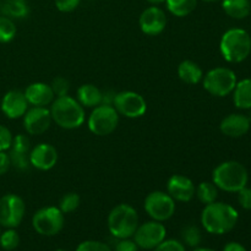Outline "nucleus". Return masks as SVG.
Listing matches in <instances>:
<instances>
[{
  "label": "nucleus",
  "instance_id": "f257e3e1",
  "mask_svg": "<svg viewBox=\"0 0 251 251\" xmlns=\"http://www.w3.org/2000/svg\"><path fill=\"white\" fill-rule=\"evenodd\" d=\"M239 215L233 206L225 202H215L205 205L201 213V223L211 234L222 235L230 232L237 226Z\"/></svg>",
  "mask_w": 251,
  "mask_h": 251
},
{
  "label": "nucleus",
  "instance_id": "f03ea898",
  "mask_svg": "<svg viewBox=\"0 0 251 251\" xmlns=\"http://www.w3.org/2000/svg\"><path fill=\"white\" fill-rule=\"evenodd\" d=\"M51 119L58 126L66 130L77 129L85 122V108L70 96L55 97L50 107Z\"/></svg>",
  "mask_w": 251,
  "mask_h": 251
},
{
  "label": "nucleus",
  "instance_id": "7ed1b4c3",
  "mask_svg": "<svg viewBox=\"0 0 251 251\" xmlns=\"http://www.w3.org/2000/svg\"><path fill=\"white\" fill-rule=\"evenodd\" d=\"M212 183L227 193H238L247 186L249 174L247 168L237 161H227L218 164L212 173Z\"/></svg>",
  "mask_w": 251,
  "mask_h": 251
},
{
  "label": "nucleus",
  "instance_id": "20e7f679",
  "mask_svg": "<svg viewBox=\"0 0 251 251\" xmlns=\"http://www.w3.org/2000/svg\"><path fill=\"white\" fill-rule=\"evenodd\" d=\"M221 54L228 63H242L251 53V37L245 29H228L221 38Z\"/></svg>",
  "mask_w": 251,
  "mask_h": 251
},
{
  "label": "nucleus",
  "instance_id": "39448f33",
  "mask_svg": "<svg viewBox=\"0 0 251 251\" xmlns=\"http://www.w3.org/2000/svg\"><path fill=\"white\" fill-rule=\"evenodd\" d=\"M139 227V215L132 206L120 203L108 215V229L117 239L134 237Z\"/></svg>",
  "mask_w": 251,
  "mask_h": 251
},
{
  "label": "nucleus",
  "instance_id": "423d86ee",
  "mask_svg": "<svg viewBox=\"0 0 251 251\" xmlns=\"http://www.w3.org/2000/svg\"><path fill=\"white\" fill-rule=\"evenodd\" d=\"M203 78V88L216 97L230 95L237 85V76L228 68H215L208 71Z\"/></svg>",
  "mask_w": 251,
  "mask_h": 251
},
{
  "label": "nucleus",
  "instance_id": "0eeeda50",
  "mask_svg": "<svg viewBox=\"0 0 251 251\" xmlns=\"http://www.w3.org/2000/svg\"><path fill=\"white\" fill-rule=\"evenodd\" d=\"M119 114L113 105L100 104L93 108L87 120L88 129L97 136L110 135L118 126Z\"/></svg>",
  "mask_w": 251,
  "mask_h": 251
},
{
  "label": "nucleus",
  "instance_id": "6e6552de",
  "mask_svg": "<svg viewBox=\"0 0 251 251\" xmlns=\"http://www.w3.org/2000/svg\"><path fill=\"white\" fill-rule=\"evenodd\" d=\"M65 223L64 213L55 206H48L37 211L32 217V226L38 234L53 237L61 232Z\"/></svg>",
  "mask_w": 251,
  "mask_h": 251
},
{
  "label": "nucleus",
  "instance_id": "1a4fd4ad",
  "mask_svg": "<svg viewBox=\"0 0 251 251\" xmlns=\"http://www.w3.org/2000/svg\"><path fill=\"white\" fill-rule=\"evenodd\" d=\"M145 211L153 221L164 222L176 212V200L163 191H152L145 199Z\"/></svg>",
  "mask_w": 251,
  "mask_h": 251
},
{
  "label": "nucleus",
  "instance_id": "9d476101",
  "mask_svg": "<svg viewBox=\"0 0 251 251\" xmlns=\"http://www.w3.org/2000/svg\"><path fill=\"white\" fill-rule=\"evenodd\" d=\"M26 213L25 201L16 194H6L0 198V226L16 228L21 225Z\"/></svg>",
  "mask_w": 251,
  "mask_h": 251
},
{
  "label": "nucleus",
  "instance_id": "9b49d317",
  "mask_svg": "<svg viewBox=\"0 0 251 251\" xmlns=\"http://www.w3.org/2000/svg\"><path fill=\"white\" fill-rule=\"evenodd\" d=\"M113 107L115 108L118 114L124 115L130 119H136L145 115L147 110V103L140 93L134 91H123L115 93Z\"/></svg>",
  "mask_w": 251,
  "mask_h": 251
},
{
  "label": "nucleus",
  "instance_id": "f8f14e48",
  "mask_svg": "<svg viewBox=\"0 0 251 251\" xmlns=\"http://www.w3.org/2000/svg\"><path fill=\"white\" fill-rule=\"evenodd\" d=\"M166 235L167 229L162 222L152 220L137 227L134 234V240L141 249L153 250L166 239Z\"/></svg>",
  "mask_w": 251,
  "mask_h": 251
},
{
  "label": "nucleus",
  "instance_id": "ddd939ff",
  "mask_svg": "<svg viewBox=\"0 0 251 251\" xmlns=\"http://www.w3.org/2000/svg\"><path fill=\"white\" fill-rule=\"evenodd\" d=\"M24 127L29 135H42L50 127L51 114L47 107H32L24 117Z\"/></svg>",
  "mask_w": 251,
  "mask_h": 251
},
{
  "label": "nucleus",
  "instance_id": "4468645a",
  "mask_svg": "<svg viewBox=\"0 0 251 251\" xmlns=\"http://www.w3.org/2000/svg\"><path fill=\"white\" fill-rule=\"evenodd\" d=\"M139 25L141 31L149 36H157L166 28L167 16L161 7L150 6L140 15Z\"/></svg>",
  "mask_w": 251,
  "mask_h": 251
},
{
  "label": "nucleus",
  "instance_id": "2eb2a0df",
  "mask_svg": "<svg viewBox=\"0 0 251 251\" xmlns=\"http://www.w3.org/2000/svg\"><path fill=\"white\" fill-rule=\"evenodd\" d=\"M11 166L20 171H26L31 166L29 163V152H31V142L26 135H16L12 139L11 147L9 149Z\"/></svg>",
  "mask_w": 251,
  "mask_h": 251
},
{
  "label": "nucleus",
  "instance_id": "dca6fc26",
  "mask_svg": "<svg viewBox=\"0 0 251 251\" xmlns=\"http://www.w3.org/2000/svg\"><path fill=\"white\" fill-rule=\"evenodd\" d=\"M196 186L190 178L181 174H174L167 183V193L176 201L189 202L195 196Z\"/></svg>",
  "mask_w": 251,
  "mask_h": 251
},
{
  "label": "nucleus",
  "instance_id": "f3484780",
  "mask_svg": "<svg viewBox=\"0 0 251 251\" xmlns=\"http://www.w3.org/2000/svg\"><path fill=\"white\" fill-rule=\"evenodd\" d=\"M1 112L9 119H19L25 115L28 109L25 93L19 90H11L4 95L1 100Z\"/></svg>",
  "mask_w": 251,
  "mask_h": 251
},
{
  "label": "nucleus",
  "instance_id": "a211bd4d",
  "mask_svg": "<svg viewBox=\"0 0 251 251\" xmlns=\"http://www.w3.org/2000/svg\"><path fill=\"white\" fill-rule=\"evenodd\" d=\"M58 162V151L53 145L39 144L29 152V163L39 171H49Z\"/></svg>",
  "mask_w": 251,
  "mask_h": 251
},
{
  "label": "nucleus",
  "instance_id": "6ab92c4d",
  "mask_svg": "<svg viewBox=\"0 0 251 251\" xmlns=\"http://www.w3.org/2000/svg\"><path fill=\"white\" fill-rule=\"evenodd\" d=\"M24 93L28 104L32 107H47L55 100L50 85L44 82L31 83Z\"/></svg>",
  "mask_w": 251,
  "mask_h": 251
},
{
  "label": "nucleus",
  "instance_id": "aec40b11",
  "mask_svg": "<svg viewBox=\"0 0 251 251\" xmlns=\"http://www.w3.org/2000/svg\"><path fill=\"white\" fill-rule=\"evenodd\" d=\"M250 120L244 114H229L221 122L220 129L228 137H242L250 130Z\"/></svg>",
  "mask_w": 251,
  "mask_h": 251
},
{
  "label": "nucleus",
  "instance_id": "412c9836",
  "mask_svg": "<svg viewBox=\"0 0 251 251\" xmlns=\"http://www.w3.org/2000/svg\"><path fill=\"white\" fill-rule=\"evenodd\" d=\"M103 92L92 83H85L77 90L76 100L83 108H95L102 104Z\"/></svg>",
  "mask_w": 251,
  "mask_h": 251
},
{
  "label": "nucleus",
  "instance_id": "4be33fe9",
  "mask_svg": "<svg viewBox=\"0 0 251 251\" xmlns=\"http://www.w3.org/2000/svg\"><path fill=\"white\" fill-rule=\"evenodd\" d=\"M178 76L183 82L188 85H198L203 77L200 66L191 60H184L178 66Z\"/></svg>",
  "mask_w": 251,
  "mask_h": 251
},
{
  "label": "nucleus",
  "instance_id": "5701e85b",
  "mask_svg": "<svg viewBox=\"0 0 251 251\" xmlns=\"http://www.w3.org/2000/svg\"><path fill=\"white\" fill-rule=\"evenodd\" d=\"M233 100L239 109L251 108V78L239 81L233 90Z\"/></svg>",
  "mask_w": 251,
  "mask_h": 251
},
{
  "label": "nucleus",
  "instance_id": "b1692460",
  "mask_svg": "<svg viewBox=\"0 0 251 251\" xmlns=\"http://www.w3.org/2000/svg\"><path fill=\"white\" fill-rule=\"evenodd\" d=\"M222 7L228 16L233 19H245L251 11L250 0H223Z\"/></svg>",
  "mask_w": 251,
  "mask_h": 251
},
{
  "label": "nucleus",
  "instance_id": "393cba45",
  "mask_svg": "<svg viewBox=\"0 0 251 251\" xmlns=\"http://www.w3.org/2000/svg\"><path fill=\"white\" fill-rule=\"evenodd\" d=\"M2 14L10 19H25L29 14V6L26 0H5Z\"/></svg>",
  "mask_w": 251,
  "mask_h": 251
},
{
  "label": "nucleus",
  "instance_id": "a878e982",
  "mask_svg": "<svg viewBox=\"0 0 251 251\" xmlns=\"http://www.w3.org/2000/svg\"><path fill=\"white\" fill-rule=\"evenodd\" d=\"M167 9L174 16L184 17L190 15L198 5V0H166Z\"/></svg>",
  "mask_w": 251,
  "mask_h": 251
},
{
  "label": "nucleus",
  "instance_id": "bb28decb",
  "mask_svg": "<svg viewBox=\"0 0 251 251\" xmlns=\"http://www.w3.org/2000/svg\"><path fill=\"white\" fill-rule=\"evenodd\" d=\"M195 195L198 196L200 202H202L203 205H208L217 200L218 188L211 181H202L196 188Z\"/></svg>",
  "mask_w": 251,
  "mask_h": 251
},
{
  "label": "nucleus",
  "instance_id": "cd10ccee",
  "mask_svg": "<svg viewBox=\"0 0 251 251\" xmlns=\"http://www.w3.org/2000/svg\"><path fill=\"white\" fill-rule=\"evenodd\" d=\"M181 239L185 245L190 248H198L202 240V234H201L200 228L196 226H186L181 230Z\"/></svg>",
  "mask_w": 251,
  "mask_h": 251
},
{
  "label": "nucleus",
  "instance_id": "c85d7f7f",
  "mask_svg": "<svg viewBox=\"0 0 251 251\" xmlns=\"http://www.w3.org/2000/svg\"><path fill=\"white\" fill-rule=\"evenodd\" d=\"M16 25L12 19L7 16H0V43H9L16 36Z\"/></svg>",
  "mask_w": 251,
  "mask_h": 251
},
{
  "label": "nucleus",
  "instance_id": "c756f323",
  "mask_svg": "<svg viewBox=\"0 0 251 251\" xmlns=\"http://www.w3.org/2000/svg\"><path fill=\"white\" fill-rule=\"evenodd\" d=\"M20 244V235L14 228H6L0 234V247L6 251L15 250Z\"/></svg>",
  "mask_w": 251,
  "mask_h": 251
},
{
  "label": "nucleus",
  "instance_id": "7c9ffc66",
  "mask_svg": "<svg viewBox=\"0 0 251 251\" xmlns=\"http://www.w3.org/2000/svg\"><path fill=\"white\" fill-rule=\"evenodd\" d=\"M81 199L80 196L76 193H68L60 199V202H59V210L66 215V213H71L74 211H76L80 206Z\"/></svg>",
  "mask_w": 251,
  "mask_h": 251
},
{
  "label": "nucleus",
  "instance_id": "2f4dec72",
  "mask_svg": "<svg viewBox=\"0 0 251 251\" xmlns=\"http://www.w3.org/2000/svg\"><path fill=\"white\" fill-rule=\"evenodd\" d=\"M50 87L51 90H53L55 97H63V96L69 95V91H70V82H69L65 77L58 76V77L54 78L53 82L50 83Z\"/></svg>",
  "mask_w": 251,
  "mask_h": 251
},
{
  "label": "nucleus",
  "instance_id": "473e14b6",
  "mask_svg": "<svg viewBox=\"0 0 251 251\" xmlns=\"http://www.w3.org/2000/svg\"><path fill=\"white\" fill-rule=\"evenodd\" d=\"M76 251H112L105 243L97 240H86L77 247Z\"/></svg>",
  "mask_w": 251,
  "mask_h": 251
},
{
  "label": "nucleus",
  "instance_id": "72a5a7b5",
  "mask_svg": "<svg viewBox=\"0 0 251 251\" xmlns=\"http://www.w3.org/2000/svg\"><path fill=\"white\" fill-rule=\"evenodd\" d=\"M153 251H186L181 242L176 239H164L161 244L157 245Z\"/></svg>",
  "mask_w": 251,
  "mask_h": 251
},
{
  "label": "nucleus",
  "instance_id": "f704fd0d",
  "mask_svg": "<svg viewBox=\"0 0 251 251\" xmlns=\"http://www.w3.org/2000/svg\"><path fill=\"white\" fill-rule=\"evenodd\" d=\"M12 139L14 136L11 131L6 126L0 124V151H7L11 147Z\"/></svg>",
  "mask_w": 251,
  "mask_h": 251
},
{
  "label": "nucleus",
  "instance_id": "c9c22d12",
  "mask_svg": "<svg viewBox=\"0 0 251 251\" xmlns=\"http://www.w3.org/2000/svg\"><path fill=\"white\" fill-rule=\"evenodd\" d=\"M238 201L245 210H251V188L244 186L238 191Z\"/></svg>",
  "mask_w": 251,
  "mask_h": 251
},
{
  "label": "nucleus",
  "instance_id": "e433bc0d",
  "mask_svg": "<svg viewBox=\"0 0 251 251\" xmlns=\"http://www.w3.org/2000/svg\"><path fill=\"white\" fill-rule=\"evenodd\" d=\"M55 6L61 12H71L80 5L81 0H54Z\"/></svg>",
  "mask_w": 251,
  "mask_h": 251
},
{
  "label": "nucleus",
  "instance_id": "4c0bfd02",
  "mask_svg": "<svg viewBox=\"0 0 251 251\" xmlns=\"http://www.w3.org/2000/svg\"><path fill=\"white\" fill-rule=\"evenodd\" d=\"M114 251H139V247L135 243V240L125 238V239H118L114 247Z\"/></svg>",
  "mask_w": 251,
  "mask_h": 251
},
{
  "label": "nucleus",
  "instance_id": "58836bf2",
  "mask_svg": "<svg viewBox=\"0 0 251 251\" xmlns=\"http://www.w3.org/2000/svg\"><path fill=\"white\" fill-rule=\"evenodd\" d=\"M10 167H11V161L9 153H6V151H0V176H4Z\"/></svg>",
  "mask_w": 251,
  "mask_h": 251
},
{
  "label": "nucleus",
  "instance_id": "ea45409f",
  "mask_svg": "<svg viewBox=\"0 0 251 251\" xmlns=\"http://www.w3.org/2000/svg\"><path fill=\"white\" fill-rule=\"evenodd\" d=\"M114 97H115V92L113 91H104L103 92V98H102V104H108V105H113V102H114Z\"/></svg>",
  "mask_w": 251,
  "mask_h": 251
},
{
  "label": "nucleus",
  "instance_id": "a19ab883",
  "mask_svg": "<svg viewBox=\"0 0 251 251\" xmlns=\"http://www.w3.org/2000/svg\"><path fill=\"white\" fill-rule=\"evenodd\" d=\"M223 251H248L243 247L242 244L237 242H232V243H228L225 248H223Z\"/></svg>",
  "mask_w": 251,
  "mask_h": 251
},
{
  "label": "nucleus",
  "instance_id": "79ce46f5",
  "mask_svg": "<svg viewBox=\"0 0 251 251\" xmlns=\"http://www.w3.org/2000/svg\"><path fill=\"white\" fill-rule=\"evenodd\" d=\"M147 1L152 5H159L162 4V2H166V0H147Z\"/></svg>",
  "mask_w": 251,
  "mask_h": 251
},
{
  "label": "nucleus",
  "instance_id": "37998d69",
  "mask_svg": "<svg viewBox=\"0 0 251 251\" xmlns=\"http://www.w3.org/2000/svg\"><path fill=\"white\" fill-rule=\"evenodd\" d=\"M193 251H215V250H212V249H208V248H195V249H194Z\"/></svg>",
  "mask_w": 251,
  "mask_h": 251
},
{
  "label": "nucleus",
  "instance_id": "c03bdc74",
  "mask_svg": "<svg viewBox=\"0 0 251 251\" xmlns=\"http://www.w3.org/2000/svg\"><path fill=\"white\" fill-rule=\"evenodd\" d=\"M249 110H250V112H249V114L247 115V117H248V119H249V120H250V123H251V108H250Z\"/></svg>",
  "mask_w": 251,
  "mask_h": 251
},
{
  "label": "nucleus",
  "instance_id": "a18cd8bd",
  "mask_svg": "<svg viewBox=\"0 0 251 251\" xmlns=\"http://www.w3.org/2000/svg\"><path fill=\"white\" fill-rule=\"evenodd\" d=\"M206 2H213V1H218V0H203Z\"/></svg>",
  "mask_w": 251,
  "mask_h": 251
},
{
  "label": "nucleus",
  "instance_id": "49530a36",
  "mask_svg": "<svg viewBox=\"0 0 251 251\" xmlns=\"http://www.w3.org/2000/svg\"><path fill=\"white\" fill-rule=\"evenodd\" d=\"M0 234H1V226H0Z\"/></svg>",
  "mask_w": 251,
  "mask_h": 251
},
{
  "label": "nucleus",
  "instance_id": "de8ad7c7",
  "mask_svg": "<svg viewBox=\"0 0 251 251\" xmlns=\"http://www.w3.org/2000/svg\"><path fill=\"white\" fill-rule=\"evenodd\" d=\"M55 251H66V250H55Z\"/></svg>",
  "mask_w": 251,
  "mask_h": 251
}]
</instances>
